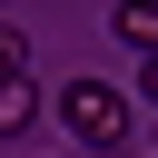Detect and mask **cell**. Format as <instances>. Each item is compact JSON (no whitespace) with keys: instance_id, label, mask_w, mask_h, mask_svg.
<instances>
[{"instance_id":"obj_3","label":"cell","mask_w":158,"mask_h":158,"mask_svg":"<svg viewBox=\"0 0 158 158\" xmlns=\"http://www.w3.org/2000/svg\"><path fill=\"white\" fill-rule=\"evenodd\" d=\"M30 118H40V89L30 79H0V138H20Z\"/></svg>"},{"instance_id":"obj_4","label":"cell","mask_w":158,"mask_h":158,"mask_svg":"<svg viewBox=\"0 0 158 158\" xmlns=\"http://www.w3.org/2000/svg\"><path fill=\"white\" fill-rule=\"evenodd\" d=\"M20 59H30V49H20V30H0V79H20Z\"/></svg>"},{"instance_id":"obj_1","label":"cell","mask_w":158,"mask_h":158,"mask_svg":"<svg viewBox=\"0 0 158 158\" xmlns=\"http://www.w3.org/2000/svg\"><path fill=\"white\" fill-rule=\"evenodd\" d=\"M59 128H69L79 148H118V138H128V99H118L109 79H69V89H59Z\"/></svg>"},{"instance_id":"obj_5","label":"cell","mask_w":158,"mask_h":158,"mask_svg":"<svg viewBox=\"0 0 158 158\" xmlns=\"http://www.w3.org/2000/svg\"><path fill=\"white\" fill-rule=\"evenodd\" d=\"M138 89H148V99H158V49H148V69H138Z\"/></svg>"},{"instance_id":"obj_2","label":"cell","mask_w":158,"mask_h":158,"mask_svg":"<svg viewBox=\"0 0 158 158\" xmlns=\"http://www.w3.org/2000/svg\"><path fill=\"white\" fill-rule=\"evenodd\" d=\"M118 40L148 59V49H158V0H118Z\"/></svg>"}]
</instances>
